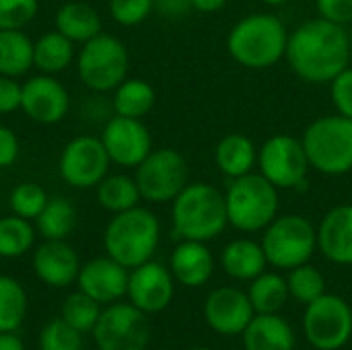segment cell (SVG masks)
Segmentation results:
<instances>
[{
    "mask_svg": "<svg viewBox=\"0 0 352 350\" xmlns=\"http://www.w3.org/2000/svg\"><path fill=\"white\" fill-rule=\"evenodd\" d=\"M285 58L289 68L301 80L330 85L344 68L351 66L349 29L322 17L305 21L289 33Z\"/></svg>",
    "mask_w": 352,
    "mask_h": 350,
    "instance_id": "6da1fadb",
    "label": "cell"
},
{
    "mask_svg": "<svg viewBox=\"0 0 352 350\" xmlns=\"http://www.w3.org/2000/svg\"><path fill=\"white\" fill-rule=\"evenodd\" d=\"M229 225L225 192L212 184L190 182L171 202V227L177 239L212 241Z\"/></svg>",
    "mask_w": 352,
    "mask_h": 350,
    "instance_id": "7a4b0ae2",
    "label": "cell"
},
{
    "mask_svg": "<svg viewBox=\"0 0 352 350\" xmlns=\"http://www.w3.org/2000/svg\"><path fill=\"white\" fill-rule=\"evenodd\" d=\"M289 31L272 12H252L239 19L227 35L229 56L252 70L278 64L287 54Z\"/></svg>",
    "mask_w": 352,
    "mask_h": 350,
    "instance_id": "3957f363",
    "label": "cell"
},
{
    "mask_svg": "<svg viewBox=\"0 0 352 350\" xmlns=\"http://www.w3.org/2000/svg\"><path fill=\"white\" fill-rule=\"evenodd\" d=\"M159 241L161 223L153 210L140 204L113 215L103 231L105 254L128 270L153 260Z\"/></svg>",
    "mask_w": 352,
    "mask_h": 350,
    "instance_id": "277c9868",
    "label": "cell"
},
{
    "mask_svg": "<svg viewBox=\"0 0 352 350\" xmlns=\"http://www.w3.org/2000/svg\"><path fill=\"white\" fill-rule=\"evenodd\" d=\"M229 225L241 233L264 231L280 208L278 188L270 184L260 171L235 177L225 190Z\"/></svg>",
    "mask_w": 352,
    "mask_h": 350,
    "instance_id": "5b68a950",
    "label": "cell"
},
{
    "mask_svg": "<svg viewBox=\"0 0 352 350\" xmlns=\"http://www.w3.org/2000/svg\"><path fill=\"white\" fill-rule=\"evenodd\" d=\"M301 142L318 173L338 177L352 171V118L322 116L305 128Z\"/></svg>",
    "mask_w": 352,
    "mask_h": 350,
    "instance_id": "8992f818",
    "label": "cell"
},
{
    "mask_svg": "<svg viewBox=\"0 0 352 350\" xmlns=\"http://www.w3.org/2000/svg\"><path fill=\"white\" fill-rule=\"evenodd\" d=\"M76 70L80 83L99 95L113 93V89L128 78L130 54L122 39L111 33H99L80 45L76 54Z\"/></svg>",
    "mask_w": 352,
    "mask_h": 350,
    "instance_id": "52a82bcc",
    "label": "cell"
},
{
    "mask_svg": "<svg viewBox=\"0 0 352 350\" xmlns=\"http://www.w3.org/2000/svg\"><path fill=\"white\" fill-rule=\"evenodd\" d=\"M262 233L266 260L276 270L307 264L318 252V227L301 215H278Z\"/></svg>",
    "mask_w": 352,
    "mask_h": 350,
    "instance_id": "ba28073f",
    "label": "cell"
},
{
    "mask_svg": "<svg viewBox=\"0 0 352 350\" xmlns=\"http://www.w3.org/2000/svg\"><path fill=\"white\" fill-rule=\"evenodd\" d=\"M134 179L142 200L151 204H167L190 184V165L188 159L171 146L153 149L136 167Z\"/></svg>",
    "mask_w": 352,
    "mask_h": 350,
    "instance_id": "9c48e42d",
    "label": "cell"
},
{
    "mask_svg": "<svg viewBox=\"0 0 352 350\" xmlns=\"http://www.w3.org/2000/svg\"><path fill=\"white\" fill-rule=\"evenodd\" d=\"M303 334L316 350H340L352 338V307L340 295L324 293L303 311Z\"/></svg>",
    "mask_w": 352,
    "mask_h": 350,
    "instance_id": "30bf717a",
    "label": "cell"
},
{
    "mask_svg": "<svg viewBox=\"0 0 352 350\" xmlns=\"http://www.w3.org/2000/svg\"><path fill=\"white\" fill-rule=\"evenodd\" d=\"M258 169L278 190L301 188L311 169L301 138L274 134L258 149Z\"/></svg>",
    "mask_w": 352,
    "mask_h": 350,
    "instance_id": "8fae6325",
    "label": "cell"
},
{
    "mask_svg": "<svg viewBox=\"0 0 352 350\" xmlns=\"http://www.w3.org/2000/svg\"><path fill=\"white\" fill-rule=\"evenodd\" d=\"M91 334L99 350H146L151 342L148 316L130 301H116L101 311Z\"/></svg>",
    "mask_w": 352,
    "mask_h": 350,
    "instance_id": "7c38bea8",
    "label": "cell"
},
{
    "mask_svg": "<svg viewBox=\"0 0 352 350\" xmlns=\"http://www.w3.org/2000/svg\"><path fill=\"white\" fill-rule=\"evenodd\" d=\"M111 159L99 136H74L60 153L58 173L74 190H91L109 173Z\"/></svg>",
    "mask_w": 352,
    "mask_h": 350,
    "instance_id": "4fadbf2b",
    "label": "cell"
},
{
    "mask_svg": "<svg viewBox=\"0 0 352 350\" xmlns=\"http://www.w3.org/2000/svg\"><path fill=\"white\" fill-rule=\"evenodd\" d=\"M109 159L118 167H138L146 155L153 151V136L151 130L142 120L111 116L99 134Z\"/></svg>",
    "mask_w": 352,
    "mask_h": 350,
    "instance_id": "5bb4252c",
    "label": "cell"
},
{
    "mask_svg": "<svg viewBox=\"0 0 352 350\" xmlns=\"http://www.w3.org/2000/svg\"><path fill=\"white\" fill-rule=\"evenodd\" d=\"M21 111L35 124L56 126L70 111V93L54 74H35L23 83Z\"/></svg>",
    "mask_w": 352,
    "mask_h": 350,
    "instance_id": "9a60e30c",
    "label": "cell"
},
{
    "mask_svg": "<svg viewBox=\"0 0 352 350\" xmlns=\"http://www.w3.org/2000/svg\"><path fill=\"white\" fill-rule=\"evenodd\" d=\"M175 295V278L171 270L155 260H148L130 270L128 301L146 316L165 311Z\"/></svg>",
    "mask_w": 352,
    "mask_h": 350,
    "instance_id": "2e32d148",
    "label": "cell"
},
{
    "mask_svg": "<svg viewBox=\"0 0 352 350\" xmlns=\"http://www.w3.org/2000/svg\"><path fill=\"white\" fill-rule=\"evenodd\" d=\"M202 311L208 328L221 336H241L256 316L248 291L237 287H219L210 291Z\"/></svg>",
    "mask_w": 352,
    "mask_h": 350,
    "instance_id": "e0dca14e",
    "label": "cell"
},
{
    "mask_svg": "<svg viewBox=\"0 0 352 350\" xmlns=\"http://www.w3.org/2000/svg\"><path fill=\"white\" fill-rule=\"evenodd\" d=\"M128 276H130V270L105 254L80 266L76 285H78V291L95 299L99 305H111L120 301L122 297H126Z\"/></svg>",
    "mask_w": 352,
    "mask_h": 350,
    "instance_id": "ac0fdd59",
    "label": "cell"
},
{
    "mask_svg": "<svg viewBox=\"0 0 352 350\" xmlns=\"http://www.w3.org/2000/svg\"><path fill=\"white\" fill-rule=\"evenodd\" d=\"M80 258L66 239H43L33 252L35 276L54 289H64L76 283L80 272Z\"/></svg>",
    "mask_w": 352,
    "mask_h": 350,
    "instance_id": "d6986e66",
    "label": "cell"
},
{
    "mask_svg": "<svg viewBox=\"0 0 352 350\" xmlns=\"http://www.w3.org/2000/svg\"><path fill=\"white\" fill-rule=\"evenodd\" d=\"M318 250L338 266H352V204L330 208L318 227Z\"/></svg>",
    "mask_w": 352,
    "mask_h": 350,
    "instance_id": "ffe728a7",
    "label": "cell"
},
{
    "mask_svg": "<svg viewBox=\"0 0 352 350\" xmlns=\"http://www.w3.org/2000/svg\"><path fill=\"white\" fill-rule=\"evenodd\" d=\"M169 270H171L175 283H179L188 289L204 287L212 278V272H214L212 252L208 250V245L204 241L179 239V243L171 252Z\"/></svg>",
    "mask_w": 352,
    "mask_h": 350,
    "instance_id": "44dd1931",
    "label": "cell"
},
{
    "mask_svg": "<svg viewBox=\"0 0 352 350\" xmlns=\"http://www.w3.org/2000/svg\"><path fill=\"white\" fill-rule=\"evenodd\" d=\"M243 350H295L297 334L280 314H256L241 334Z\"/></svg>",
    "mask_w": 352,
    "mask_h": 350,
    "instance_id": "7402d4cb",
    "label": "cell"
},
{
    "mask_svg": "<svg viewBox=\"0 0 352 350\" xmlns=\"http://www.w3.org/2000/svg\"><path fill=\"white\" fill-rule=\"evenodd\" d=\"M214 165L229 179L248 175L258 165V146L248 134L231 132L217 142Z\"/></svg>",
    "mask_w": 352,
    "mask_h": 350,
    "instance_id": "603a6c76",
    "label": "cell"
},
{
    "mask_svg": "<svg viewBox=\"0 0 352 350\" xmlns=\"http://www.w3.org/2000/svg\"><path fill=\"white\" fill-rule=\"evenodd\" d=\"M221 266L227 276L239 283H252L256 276H260L266 266V254L260 241L241 237L225 245L221 254Z\"/></svg>",
    "mask_w": 352,
    "mask_h": 350,
    "instance_id": "cb8c5ba5",
    "label": "cell"
},
{
    "mask_svg": "<svg viewBox=\"0 0 352 350\" xmlns=\"http://www.w3.org/2000/svg\"><path fill=\"white\" fill-rule=\"evenodd\" d=\"M54 29L80 45L101 33V17L97 8L80 0H68L60 4L54 17Z\"/></svg>",
    "mask_w": 352,
    "mask_h": 350,
    "instance_id": "d4e9b609",
    "label": "cell"
},
{
    "mask_svg": "<svg viewBox=\"0 0 352 350\" xmlns=\"http://www.w3.org/2000/svg\"><path fill=\"white\" fill-rule=\"evenodd\" d=\"M74 41L62 35L58 29L41 33L33 41V68L43 74H60L76 60Z\"/></svg>",
    "mask_w": 352,
    "mask_h": 350,
    "instance_id": "484cf974",
    "label": "cell"
},
{
    "mask_svg": "<svg viewBox=\"0 0 352 350\" xmlns=\"http://www.w3.org/2000/svg\"><path fill=\"white\" fill-rule=\"evenodd\" d=\"M157 103V93L153 85L144 78H126L113 89L111 107L116 116L142 120Z\"/></svg>",
    "mask_w": 352,
    "mask_h": 350,
    "instance_id": "4316f807",
    "label": "cell"
},
{
    "mask_svg": "<svg viewBox=\"0 0 352 350\" xmlns=\"http://www.w3.org/2000/svg\"><path fill=\"white\" fill-rule=\"evenodd\" d=\"M33 68V41L23 29L0 31V74L21 78Z\"/></svg>",
    "mask_w": 352,
    "mask_h": 350,
    "instance_id": "83f0119b",
    "label": "cell"
},
{
    "mask_svg": "<svg viewBox=\"0 0 352 350\" xmlns=\"http://www.w3.org/2000/svg\"><path fill=\"white\" fill-rule=\"evenodd\" d=\"M97 202L103 210L118 215L124 210H130L134 206L140 204L142 196L138 190V184L134 177L126 175V173H113V175H105L99 184H97Z\"/></svg>",
    "mask_w": 352,
    "mask_h": 350,
    "instance_id": "f1b7e54d",
    "label": "cell"
},
{
    "mask_svg": "<svg viewBox=\"0 0 352 350\" xmlns=\"http://www.w3.org/2000/svg\"><path fill=\"white\" fill-rule=\"evenodd\" d=\"M76 208L68 198L52 196L33 223L43 239H68L76 227Z\"/></svg>",
    "mask_w": 352,
    "mask_h": 350,
    "instance_id": "f546056e",
    "label": "cell"
},
{
    "mask_svg": "<svg viewBox=\"0 0 352 350\" xmlns=\"http://www.w3.org/2000/svg\"><path fill=\"white\" fill-rule=\"evenodd\" d=\"M248 297L256 314H280L291 295L283 274L264 270L250 283Z\"/></svg>",
    "mask_w": 352,
    "mask_h": 350,
    "instance_id": "4dcf8cb0",
    "label": "cell"
},
{
    "mask_svg": "<svg viewBox=\"0 0 352 350\" xmlns=\"http://www.w3.org/2000/svg\"><path fill=\"white\" fill-rule=\"evenodd\" d=\"M35 225L16 215L0 219V258L14 260L29 254L35 245Z\"/></svg>",
    "mask_w": 352,
    "mask_h": 350,
    "instance_id": "1f68e13d",
    "label": "cell"
},
{
    "mask_svg": "<svg viewBox=\"0 0 352 350\" xmlns=\"http://www.w3.org/2000/svg\"><path fill=\"white\" fill-rule=\"evenodd\" d=\"M27 291L12 276L0 274V334L16 332L27 318Z\"/></svg>",
    "mask_w": 352,
    "mask_h": 350,
    "instance_id": "d6a6232c",
    "label": "cell"
},
{
    "mask_svg": "<svg viewBox=\"0 0 352 350\" xmlns=\"http://www.w3.org/2000/svg\"><path fill=\"white\" fill-rule=\"evenodd\" d=\"M287 285H289V295L301 305H309L311 301H316L318 297L326 293L324 274L309 262L289 270Z\"/></svg>",
    "mask_w": 352,
    "mask_h": 350,
    "instance_id": "836d02e7",
    "label": "cell"
},
{
    "mask_svg": "<svg viewBox=\"0 0 352 350\" xmlns=\"http://www.w3.org/2000/svg\"><path fill=\"white\" fill-rule=\"evenodd\" d=\"M101 311L103 309H101V305L95 299H91L82 291H76V293H72V295H68L64 299L60 318L64 322H68L80 334H87V332H93Z\"/></svg>",
    "mask_w": 352,
    "mask_h": 350,
    "instance_id": "e575fe53",
    "label": "cell"
},
{
    "mask_svg": "<svg viewBox=\"0 0 352 350\" xmlns=\"http://www.w3.org/2000/svg\"><path fill=\"white\" fill-rule=\"evenodd\" d=\"M47 200H50V196L39 184L23 182L12 188V192L8 196V206H10L12 215L23 217L27 221H35L39 217V212L43 210V206L47 204Z\"/></svg>",
    "mask_w": 352,
    "mask_h": 350,
    "instance_id": "d590c367",
    "label": "cell"
},
{
    "mask_svg": "<svg viewBox=\"0 0 352 350\" xmlns=\"http://www.w3.org/2000/svg\"><path fill=\"white\" fill-rule=\"evenodd\" d=\"M39 350H82V334L62 318L47 322L39 332Z\"/></svg>",
    "mask_w": 352,
    "mask_h": 350,
    "instance_id": "8d00e7d4",
    "label": "cell"
},
{
    "mask_svg": "<svg viewBox=\"0 0 352 350\" xmlns=\"http://www.w3.org/2000/svg\"><path fill=\"white\" fill-rule=\"evenodd\" d=\"M39 0H0V31L23 29L35 21Z\"/></svg>",
    "mask_w": 352,
    "mask_h": 350,
    "instance_id": "74e56055",
    "label": "cell"
},
{
    "mask_svg": "<svg viewBox=\"0 0 352 350\" xmlns=\"http://www.w3.org/2000/svg\"><path fill=\"white\" fill-rule=\"evenodd\" d=\"M155 10V0H109V14L122 27L142 25Z\"/></svg>",
    "mask_w": 352,
    "mask_h": 350,
    "instance_id": "f35d334b",
    "label": "cell"
},
{
    "mask_svg": "<svg viewBox=\"0 0 352 350\" xmlns=\"http://www.w3.org/2000/svg\"><path fill=\"white\" fill-rule=\"evenodd\" d=\"M330 99L336 113L352 118V68H344L332 83H330Z\"/></svg>",
    "mask_w": 352,
    "mask_h": 350,
    "instance_id": "ab89813d",
    "label": "cell"
},
{
    "mask_svg": "<svg viewBox=\"0 0 352 350\" xmlns=\"http://www.w3.org/2000/svg\"><path fill=\"white\" fill-rule=\"evenodd\" d=\"M316 8L322 19L349 27L352 25V0H316Z\"/></svg>",
    "mask_w": 352,
    "mask_h": 350,
    "instance_id": "60d3db41",
    "label": "cell"
},
{
    "mask_svg": "<svg viewBox=\"0 0 352 350\" xmlns=\"http://www.w3.org/2000/svg\"><path fill=\"white\" fill-rule=\"evenodd\" d=\"M23 83L12 76L0 74V116H8L21 109Z\"/></svg>",
    "mask_w": 352,
    "mask_h": 350,
    "instance_id": "b9f144b4",
    "label": "cell"
},
{
    "mask_svg": "<svg viewBox=\"0 0 352 350\" xmlns=\"http://www.w3.org/2000/svg\"><path fill=\"white\" fill-rule=\"evenodd\" d=\"M21 155V140L16 132L4 124H0V169L12 167Z\"/></svg>",
    "mask_w": 352,
    "mask_h": 350,
    "instance_id": "7bdbcfd3",
    "label": "cell"
},
{
    "mask_svg": "<svg viewBox=\"0 0 352 350\" xmlns=\"http://www.w3.org/2000/svg\"><path fill=\"white\" fill-rule=\"evenodd\" d=\"M155 10L167 19H182L192 10V0H155Z\"/></svg>",
    "mask_w": 352,
    "mask_h": 350,
    "instance_id": "ee69618b",
    "label": "cell"
},
{
    "mask_svg": "<svg viewBox=\"0 0 352 350\" xmlns=\"http://www.w3.org/2000/svg\"><path fill=\"white\" fill-rule=\"evenodd\" d=\"M227 0H192V10L198 12H217L225 8Z\"/></svg>",
    "mask_w": 352,
    "mask_h": 350,
    "instance_id": "f6af8a7d",
    "label": "cell"
},
{
    "mask_svg": "<svg viewBox=\"0 0 352 350\" xmlns=\"http://www.w3.org/2000/svg\"><path fill=\"white\" fill-rule=\"evenodd\" d=\"M0 350H25V344L16 336V332H2L0 334Z\"/></svg>",
    "mask_w": 352,
    "mask_h": 350,
    "instance_id": "bcb514c9",
    "label": "cell"
},
{
    "mask_svg": "<svg viewBox=\"0 0 352 350\" xmlns=\"http://www.w3.org/2000/svg\"><path fill=\"white\" fill-rule=\"evenodd\" d=\"M264 4H270V6H280V4H285V2H289V0H262Z\"/></svg>",
    "mask_w": 352,
    "mask_h": 350,
    "instance_id": "7dc6e473",
    "label": "cell"
},
{
    "mask_svg": "<svg viewBox=\"0 0 352 350\" xmlns=\"http://www.w3.org/2000/svg\"><path fill=\"white\" fill-rule=\"evenodd\" d=\"M188 350H212V349H206V347H194V349H188Z\"/></svg>",
    "mask_w": 352,
    "mask_h": 350,
    "instance_id": "c3c4849f",
    "label": "cell"
},
{
    "mask_svg": "<svg viewBox=\"0 0 352 350\" xmlns=\"http://www.w3.org/2000/svg\"><path fill=\"white\" fill-rule=\"evenodd\" d=\"M349 35H351V52H352V31H349Z\"/></svg>",
    "mask_w": 352,
    "mask_h": 350,
    "instance_id": "681fc988",
    "label": "cell"
}]
</instances>
